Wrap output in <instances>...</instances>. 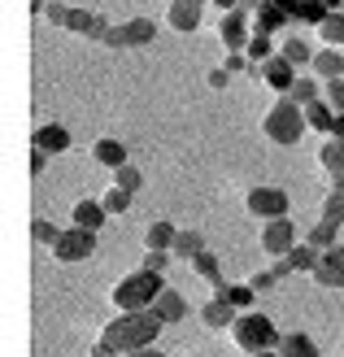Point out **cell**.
Masks as SVG:
<instances>
[{
  "instance_id": "d6986e66",
  "label": "cell",
  "mask_w": 344,
  "mask_h": 357,
  "mask_svg": "<svg viewBox=\"0 0 344 357\" xmlns=\"http://www.w3.org/2000/svg\"><path fill=\"white\" fill-rule=\"evenodd\" d=\"M153 314L161 318V323H184V318H188V301H184V292H174V288H166V292H161L157 301H153Z\"/></svg>"
},
{
  "instance_id": "60d3db41",
  "label": "cell",
  "mask_w": 344,
  "mask_h": 357,
  "mask_svg": "<svg viewBox=\"0 0 344 357\" xmlns=\"http://www.w3.org/2000/svg\"><path fill=\"white\" fill-rule=\"evenodd\" d=\"M170 266V253H153V248H144V261H140V271H153V275H161Z\"/></svg>"
},
{
  "instance_id": "ee69618b",
  "label": "cell",
  "mask_w": 344,
  "mask_h": 357,
  "mask_svg": "<svg viewBox=\"0 0 344 357\" xmlns=\"http://www.w3.org/2000/svg\"><path fill=\"white\" fill-rule=\"evenodd\" d=\"M87 357H122V353H114L110 344H105V340H96L92 349H87Z\"/></svg>"
},
{
  "instance_id": "ac0fdd59",
  "label": "cell",
  "mask_w": 344,
  "mask_h": 357,
  "mask_svg": "<svg viewBox=\"0 0 344 357\" xmlns=\"http://www.w3.org/2000/svg\"><path fill=\"white\" fill-rule=\"evenodd\" d=\"M235 318H240V310H235V305H227L223 296H214L209 305L201 310V323H205L209 331H231V327H235Z\"/></svg>"
},
{
  "instance_id": "2e32d148",
  "label": "cell",
  "mask_w": 344,
  "mask_h": 357,
  "mask_svg": "<svg viewBox=\"0 0 344 357\" xmlns=\"http://www.w3.org/2000/svg\"><path fill=\"white\" fill-rule=\"evenodd\" d=\"M310 70H314V79H318V83L344 79V52H340V48H318V52H314V61H310Z\"/></svg>"
},
{
  "instance_id": "30bf717a",
  "label": "cell",
  "mask_w": 344,
  "mask_h": 357,
  "mask_svg": "<svg viewBox=\"0 0 344 357\" xmlns=\"http://www.w3.org/2000/svg\"><path fill=\"white\" fill-rule=\"evenodd\" d=\"M92 253H96V236H92V231H79V227H66L57 248H52V257H57V261H83V257H92Z\"/></svg>"
},
{
  "instance_id": "277c9868",
  "label": "cell",
  "mask_w": 344,
  "mask_h": 357,
  "mask_svg": "<svg viewBox=\"0 0 344 357\" xmlns=\"http://www.w3.org/2000/svg\"><path fill=\"white\" fill-rule=\"evenodd\" d=\"M231 340L240 344L248 357H257V353H270V349H279V327L270 323L266 314H257V310H248V314H240L235 318V327H231Z\"/></svg>"
},
{
  "instance_id": "ffe728a7",
  "label": "cell",
  "mask_w": 344,
  "mask_h": 357,
  "mask_svg": "<svg viewBox=\"0 0 344 357\" xmlns=\"http://www.w3.org/2000/svg\"><path fill=\"white\" fill-rule=\"evenodd\" d=\"M31 144L40 149V153H66V149H70V131L57 127V122H44V127H35Z\"/></svg>"
},
{
  "instance_id": "f1b7e54d",
  "label": "cell",
  "mask_w": 344,
  "mask_h": 357,
  "mask_svg": "<svg viewBox=\"0 0 344 357\" xmlns=\"http://www.w3.org/2000/svg\"><path fill=\"white\" fill-rule=\"evenodd\" d=\"M244 57H248L253 66L262 70V66H266L270 57H275V40H270V35H262V31H253V40L244 44Z\"/></svg>"
},
{
  "instance_id": "ba28073f",
  "label": "cell",
  "mask_w": 344,
  "mask_h": 357,
  "mask_svg": "<svg viewBox=\"0 0 344 357\" xmlns=\"http://www.w3.org/2000/svg\"><path fill=\"white\" fill-rule=\"evenodd\" d=\"M248 40H253V13L231 9V13L218 17V44H223L227 52H244Z\"/></svg>"
},
{
  "instance_id": "8992f818",
  "label": "cell",
  "mask_w": 344,
  "mask_h": 357,
  "mask_svg": "<svg viewBox=\"0 0 344 357\" xmlns=\"http://www.w3.org/2000/svg\"><path fill=\"white\" fill-rule=\"evenodd\" d=\"M244 209H248L257 222H275V218H287L292 201H287V192H283V188H248Z\"/></svg>"
},
{
  "instance_id": "4316f807",
  "label": "cell",
  "mask_w": 344,
  "mask_h": 357,
  "mask_svg": "<svg viewBox=\"0 0 344 357\" xmlns=\"http://www.w3.org/2000/svg\"><path fill=\"white\" fill-rule=\"evenodd\" d=\"M314 52H318V48H310V40H301V35H287V40L279 44V57H287L292 66H310Z\"/></svg>"
},
{
  "instance_id": "7bdbcfd3",
  "label": "cell",
  "mask_w": 344,
  "mask_h": 357,
  "mask_svg": "<svg viewBox=\"0 0 344 357\" xmlns=\"http://www.w3.org/2000/svg\"><path fill=\"white\" fill-rule=\"evenodd\" d=\"M227 83H231V75H227V66H218V70H209V87H218V92H223Z\"/></svg>"
},
{
  "instance_id": "bcb514c9",
  "label": "cell",
  "mask_w": 344,
  "mask_h": 357,
  "mask_svg": "<svg viewBox=\"0 0 344 357\" xmlns=\"http://www.w3.org/2000/svg\"><path fill=\"white\" fill-rule=\"evenodd\" d=\"M44 157H48V153H40V149L31 153V174H40V170H44Z\"/></svg>"
},
{
  "instance_id": "7c38bea8",
  "label": "cell",
  "mask_w": 344,
  "mask_h": 357,
  "mask_svg": "<svg viewBox=\"0 0 344 357\" xmlns=\"http://www.w3.org/2000/svg\"><path fill=\"white\" fill-rule=\"evenodd\" d=\"M257 79H262L266 87H275L279 96H287V92H292V83H297L301 75H297V66H292V61H287V57H279V52H275V57H270V61L257 70Z\"/></svg>"
},
{
  "instance_id": "7dc6e473",
  "label": "cell",
  "mask_w": 344,
  "mask_h": 357,
  "mask_svg": "<svg viewBox=\"0 0 344 357\" xmlns=\"http://www.w3.org/2000/svg\"><path fill=\"white\" fill-rule=\"evenodd\" d=\"M214 9H223V13H231V9H240V0H209Z\"/></svg>"
},
{
  "instance_id": "9c48e42d",
  "label": "cell",
  "mask_w": 344,
  "mask_h": 357,
  "mask_svg": "<svg viewBox=\"0 0 344 357\" xmlns=\"http://www.w3.org/2000/svg\"><path fill=\"white\" fill-rule=\"evenodd\" d=\"M297 222L292 218H275V222H266L262 227V253L266 257H287L297 248Z\"/></svg>"
},
{
  "instance_id": "1f68e13d",
  "label": "cell",
  "mask_w": 344,
  "mask_h": 357,
  "mask_svg": "<svg viewBox=\"0 0 344 357\" xmlns=\"http://www.w3.org/2000/svg\"><path fill=\"white\" fill-rule=\"evenodd\" d=\"M318 40H322V48H344V13H327V17H322Z\"/></svg>"
},
{
  "instance_id": "d4e9b609",
  "label": "cell",
  "mask_w": 344,
  "mask_h": 357,
  "mask_svg": "<svg viewBox=\"0 0 344 357\" xmlns=\"http://www.w3.org/2000/svg\"><path fill=\"white\" fill-rule=\"evenodd\" d=\"M279 357H322V353H318V344L305 331H287L279 340Z\"/></svg>"
},
{
  "instance_id": "f6af8a7d",
  "label": "cell",
  "mask_w": 344,
  "mask_h": 357,
  "mask_svg": "<svg viewBox=\"0 0 344 357\" xmlns=\"http://www.w3.org/2000/svg\"><path fill=\"white\" fill-rule=\"evenodd\" d=\"M270 275H275V279H287V275H292V266H287V257H279L275 266H270Z\"/></svg>"
},
{
  "instance_id": "3957f363",
  "label": "cell",
  "mask_w": 344,
  "mask_h": 357,
  "mask_svg": "<svg viewBox=\"0 0 344 357\" xmlns=\"http://www.w3.org/2000/svg\"><path fill=\"white\" fill-rule=\"evenodd\" d=\"M262 131H266L270 144H297V139L310 131V122H305V109H301L292 96H279V100L266 109Z\"/></svg>"
},
{
  "instance_id": "e0dca14e",
  "label": "cell",
  "mask_w": 344,
  "mask_h": 357,
  "mask_svg": "<svg viewBox=\"0 0 344 357\" xmlns=\"http://www.w3.org/2000/svg\"><path fill=\"white\" fill-rule=\"evenodd\" d=\"M283 5V13L292 17V22H310L314 31L322 26V17H327V5L322 0H279Z\"/></svg>"
},
{
  "instance_id": "8fae6325",
  "label": "cell",
  "mask_w": 344,
  "mask_h": 357,
  "mask_svg": "<svg viewBox=\"0 0 344 357\" xmlns=\"http://www.w3.org/2000/svg\"><path fill=\"white\" fill-rule=\"evenodd\" d=\"M310 279L318 283V288H327V292H344V244L327 248V253L318 257V266H314Z\"/></svg>"
},
{
  "instance_id": "8d00e7d4",
  "label": "cell",
  "mask_w": 344,
  "mask_h": 357,
  "mask_svg": "<svg viewBox=\"0 0 344 357\" xmlns=\"http://www.w3.org/2000/svg\"><path fill=\"white\" fill-rule=\"evenodd\" d=\"M31 236L40 240V244H48V248H57V240H61V227H52L48 218H31Z\"/></svg>"
},
{
  "instance_id": "836d02e7",
  "label": "cell",
  "mask_w": 344,
  "mask_h": 357,
  "mask_svg": "<svg viewBox=\"0 0 344 357\" xmlns=\"http://www.w3.org/2000/svg\"><path fill=\"white\" fill-rule=\"evenodd\" d=\"M318 257H322V253H314V248H310V244L301 240V244L292 248V253H287V266H292V275H314Z\"/></svg>"
},
{
  "instance_id": "5b68a950",
  "label": "cell",
  "mask_w": 344,
  "mask_h": 357,
  "mask_svg": "<svg viewBox=\"0 0 344 357\" xmlns=\"http://www.w3.org/2000/svg\"><path fill=\"white\" fill-rule=\"evenodd\" d=\"M44 17L52 26L75 31V35H92V40H105V35H110V22H105V13H96V9H75V5H61V0H48Z\"/></svg>"
},
{
  "instance_id": "7a4b0ae2",
  "label": "cell",
  "mask_w": 344,
  "mask_h": 357,
  "mask_svg": "<svg viewBox=\"0 0 344 357\" xmlns=\"http://www.w3.org/2000/svg\"><path fill=\"white\" fill-rule=\"evenodd\" d=\"M161 292H166L161 275H153V271H135V275H126V279L114 283L110 301H114L118 314H135V310H153V301H157Z\"/></svg>"
},
{
  "instance_id": "4dcf8cb0",
  "label": "cell",
  "mask_w": 344,
  "mask_h": 357,
  "mask_svg": "<svg viewBox=\"0 0 344 357\" xmlns=\"http://www.w3.org/2000/svg\"><path fill=\"white\" fill-rule=\"evenodd\" d=\"M201 253H205L201 231H179V240H174V248H170V257H188V261H196Z\"/></svg>"
},
{
  "instance_id": "74e56055",
  "label": "cell",
  "mask_w": 344,
  "mask_h": 357,
  "mask_svg": "<svg viewBox=\"0 0 344 357\" xmlns=\"http://www.w3.org/2000/svg\"><path fill=\"white\" fill-rule=\"evenodd\" d=\"M140 183H144V174H140L131 162H126L122 170H114V188H122V192H131V196H135V188H140Z\"/></svg>"
},
{
  "instance_id": "681fc988",
  "label": "cell",
  "mask_w": 344,
  "mask_h": 357,
  "mask_svg": "<svg viewBox=\"0 0 344 357\" xmlns=\"http://www.w3.org/2000/svg\"><path fill=\"white\" fill-rule=\"evenodd\" d=\"M257 357H279V349H270V353H257Z\"/></svg>"
},
{
  "instance_id": "6da1fadb",
  "label": "cell",
  "mask_w": 344,
  "mask_h": 357,
  "mask_svg": "<svg viewBox=\"0 0 344 357\" xmlns=\"http://www.w3.org/2000/svg\"><path fill=\"white\" fill-rule=\"evenodd\" d=\"M161 318L153 310H135V314H114V323H105L100 331V340L110 344L114 353H140V349H153L157 344V335H161Z\"/></svg>"
},
{
  "instance_id": "c3c4849f",
  "label": "cell",
  "mask_w": 344,
  "mask_h": 357,
  "mask_svg": "<svg viewBox=\"0 0 344 357\" xmlns=\"http://www.w3.org/2000/svg\"><path fill=\"white\" fill-rule=\"evenodd\" d=\"M126 357H166V353H161V349L153 344V349H140V353H126Z\"/></svg>"
},
{
  "instance_id": "cb8c5ba5",
  "label": "cell",
  "mask_w": 344,
  "mask_h": 357,
  "mask_svg": "<svg viewBox=\"0 0 344 357\" xmlns=\"http://www.w3.org/2000/svg\"><path fill=\"white\" fill-rule=\"evenodd\" d=\"M174 240H179V227L174 222H149V231H144V248H153V253H170L174 248Z\"/></svg>"
},
{
  "instance_id": "f546056e",
  "label": "cell",
  "mask_w": 344,
  "mask_h": 357,
  "mask_svg": "<svg viewBox=\"0 0 344 357\" xmlns=\"http://www.w3.org/2000/svg\"><path fill=\"white\" fill-rule=\"evenodd\" d=\"M192 271L201 275L205 283H214V292H223V288H227V283H223V266H218V257H214L209 248H205V253H201V257L192 261Z\"/></svg>"
},
{
  "instance_id": "5bb4252c",
  "label": "cell",
  "mask_w": 344,
  "mask_h": 357,
  "mask_svg": "<svg viewBox=\"0 0 344 357\" xmlns=\"http://www.w3.org/2000/svg\"><path fill=\"white\" fill-rule=\"evenodd\" d=\"M287 22H292V17L283 13V5H279V0H262V5H257V13H253V31L270 35V40H275V35H279Z\"/></svg>"
},
{
  "instance_id": "e575fe53",
  "label": "cell",
  "mask_w": 344,
  "mask_h": 357,
  "mask_svg": "<svg viewBox=\"0 0 344 357\" xmlns=\"http://www.w3.org/2000/svg\"><path fill=\"white\" fill-rule=\"evenodd\" d=\"M305 244H310L314 253H327V248H336V244H340V240H336V227L314 222V227H310V236H305Z\"/></svg>"
},
{
  "instance_id": "d590c367",
  "label": "cell",
  "mask_w": 344,
  "mask_h": 357,
  "mask_svg": "<svg viewBox=\"0 0 344 357\" xmlns=\"http://www.w3.org/2000/svg\"><path fill=\"white\" fill-rule=\"evenodd\" d=\"M100 205H105V213H110V218H118V213H126L131 209V192H122V188H105V196H100Z\"/></svg>"
},
{
  "instance_id": "b9f144b4",
  "label": "cell",
  "mask_w": 344,
  "mask_h": 357,
  "mask_svg": "<svg viewBox=\"0 0 344 357\" xmlns=\"http://www.w3.org/2000/svg\"><path fill=\"white\" fill-rule=\"evenodd\" d=\"M248 283H253V292H270V288H275V283H279V279H275V275H270V271H257V275H253Z\"/></svg>"
},
{
  "instance_id": "52a82bcc",
  "label": "cell",
  "mask_w": 344,
  "mask_h": 357,
  "mask_svg": "<svg viewBox=\"0 0 344 357\" xmlns=\"http://www.w3.org/2000/svg\"><path fill=\"white\" fill-rule=\"evenodd\" d=\"M153 40H157L153 17H126V22L110 26V35H105L100 44H110V48H144V44H153Z\"/></svg>"
},
{
  "instance_id": "9a60e30c",
  "label": "cell",
  "mask_w": 344,
  "mask_h": 357,
  "mask_svg": "<svg viewBox=\"0 0 344 357\" xmlns=\"http://www.w3.org/2000/svg\"><path fill=\"white\" fill-rule=\"evenodd\" d=\"M318 170L327 174V188L344 178V139H322V149H318Z\"/></svg>"
},
{
  "instance_id": "83f0119b",
  "label": "cell",
  "mask_w": 344,
  "mask_h": 357,
  "mask_svg": "<svg viewBox=\"0 0 344 357\" xmlns=\"http://www.w3.org/2000/svg\"><path fill=\"white\" fill-rule=\"evenodd\" d=\"M214 296H223L227 305H235L240 314H248V310H253V301H257L253 283H227V288H223V292H214Z\"/></svg>"
},
{
  "instance_id": "ab89813d",
  "label": "cell",
  "mask_w": 344,
  "mask_h": 357,
  "mask_svg": "<svg viewBox=\"0 0 344 357\" xmlns=\"http://www.w3.org/2000/svg\"><path fill=\"white\" fill-rule=\"evenodd\" d=\"M227 75H240V70H244V75H257V66H253L248 57H244V52H227Z\"/></svg>"
},
{
  "instance_id": "d6a6232c",
  "label": "cell",
  "mask_w": 344,
  "mask_h": 357,
  "mask_svg": "<svg viewBox=\"0 0 344 357\" xmlns=\"http://www.w3.org/2000/svg\"><path fill=\"white\" fill-rule=\"evenodd\" d=\"M287 96H292V100L301 105V109H305V105H314V100H322V83H318L314 75H301V79L292 83V92H287Z\"/></svg>"
},
{
  "instance_id": "f35d334b",
  "label": "cell",
  "mask_w": 344,
  "mask_h": 357,
  "mask_svg": "<svg viewBox=\"0 0 344 357\" xmlns=\"http://www.w3.org/2000/svg\"><path fill=\"white\" fill-rule=\"evenodd\" d=\"M322 100H327L331 109L344 118V79H331V83H322Z\"/></svg>"
},
{
  "instance_id": "603a6c76",
  "label": "cell",
  "mask_w": 344,
  "mask_h": 357,
  "mask_svg": "<svg viewBox=\"0 0 344 357\" xmlns=\"http://www.w3.org/2000/svg\"><path fill=\"white\" fill-rule=\"evenodd\" d=\"M305 122H310V131H318L322 139H331V135H336V109H331L327 100L305 105Z\"/></svg>"
},
{
  "instance_id": "7402d4cb",
  "label": "cell",
  "mask_w": 344,
  "mask_h": 357,
  "mask_svg": "<svg viewBox=\"0 0 344 357\" xmlns=\"http://www.w3.org/2000/svg\"><path fill=\"white\" fill-rule=\"evenodd\" d=\"M92 157H96L105 170H122L126 166V144H122V139H114V135H105V139H96V144H92Z\"/></svg>"
},
{
  "instance_id": "4fadbf2b",
  "label": "cell",
  "mask_w": 344,
  "mask_h": 357,
  "mask_svg": "<svg viewBox=\"0 0 344 357\" xmlns=\"http://www.w3.org/2000/svg\"><path fill=\"white\" fill-rule=\"evenodd\" d=\"M205 5H209V0H170V9H166V22H170V31H179V35L196 31V26H201V13H205Z\"/></svg>"
},
{
  "instance_id": "484cf974",
  "label": "cell",
  "mask_w": 344,
  "mask_h": 357,
  "mask_svg": "<svg viewBox=\"0 0 344 357\" xmlns=\"http://www.w3.org/2000/svg\"><path fill=\"white\" fill-rule=\"evenodd\" d=\"M318 222H327V227L340 231V222H344V178L327 188V201H322V218Z\"/></svg>"
},
{
  "instance_id": "44dd1931",
  "label": "cell",
  "mask_w": 344,
  "mask_h": 357,
  "mask_svg": "<svg viewBox=\"0 0 344 357\" xmlns=\"http://www.w3.org/2000/svg\"><path fill=\"white\" fill-rule=\"evenodd\" d=\"M105 218H110V213H105V205H100V201H79L75 209H70V222H75L79 231H92V236L105 227Z\"/></svg>"
}]
</instances>
